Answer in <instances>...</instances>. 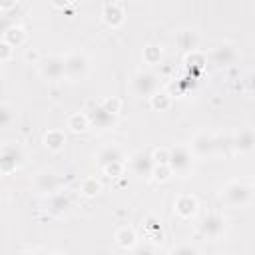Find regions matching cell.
I'll use <instances>...</instances> for the list:
<instances>
[{
	"label": "cell",
	"instance_id": "10",
	"mask_svg": "<svg viewBox=\"0 0 255 255\" xmlns=\"http://www.w3.org/2000/svg\"><path fill=\"white\" fill-rule=\"evenodd\" d=\"M129 167H131V171H133L137 177L149 179V177H153L155 161H153L151 153H147V151H135V153L129 157Z\"/></svg>",
	"mask_w": 255,
	"mask_h": 255
},
{
	"label": "cell",
	"instance_id": "30",
	"mask_svg": "<svg viewBox=\"0 0 255 255\" xmlns=\"http://www.w3.org/2000/svg\"><path fill=\"white\" fill-rule=\"evenodd\" d=\"M14 46H10L8 42H4L2 40V44H0V62H10L12 60V56H14Z\"/></svg>",
	"mask_w": 255,
	"mask_h": 255
},
{
	"label": "cell",
	"instance_id": "37",
	"mask_svg": "<svg viewBox=\"0 0 255 255\" xmlns=\"http://www.w3.org/2000/svg\"><path fill=\"white\" fill-rule=\"evenodd\" d=\"M122 2H129V0H122Z\"/></svg>",
	"mask_w": 255,
	"mask_h": 255
},
{
	"label": "cell",
	"instance_id": "13",
	"mask_svg": "<svg viewBox=\"0 0 255 255\" xmlns=\"http://www.w3.org/2000/svg\"><path fill=\"white\" fill-rule=\"evenodd\" d=\"M231 147L237 153H251L255 151V131L251 128H239L231 137Z\"/></svg>",
	"mask_w": 255,
	"mask_h": 255
},
{
	"label": "cell",
	"instance_id": "35",
	"mask_svg": "<svg viewBox=\"0 0 255 255\" xmlns=\"http://www.w3.org/2000/svg\"><path fill=\"white\" fill-rule=\"evenodd\" d=\"M16 6H18V0H0V10H2L4 14L12 12Z\"/></svg>",
	"mask_w": 255,
	"mask_h": 255
},
{
	"label": "cell",
	"instance_id": "29",
	"mask_svg": "<svg viewBox=\"0 0 255 255\" xmlns=\"http://www.w3.org/2000/svg\"><path fill=\"white\" fill-rule=\"evenodd\" d=\"M151 157L155 161V165H161V163H167L169 161V147H157L151 151Z\"/></svg>",
	"mask_w": 255,
	"mask_h": 255
},
{
	"label": "cell",
	"instance_id": "15",
	"mask_svg": "<svg viewBox=\"0 0 255 255\" xmlns=\"http://www.w3.org/2000/svg\"><path fill=\"white\" fill-rule=\"evenodd\" d=\"M118 161H124V149L120 145L108 143V145H104L98 151V165H100V169L108 167L110 163H118Z\"/></svg>",
	"mask_w": 255,
	"mask_h": 255
},
{
	"label": "cell",
	"instance_id": "5",
	"mask_svg": "<svg viewBox=\"0 0 255 255\" xmlns=\"http://www.w3.org/2000/svg\"><path fill=\"white\" fill-rule=\"evenodd\" d=\"M22 163H24V151H22V147L18 143L16 145L6 143L0 149V171H2V175L14 173Z\"/></svg>",
	"mask_w": 255,
	"mask_h": 255
},
{
	"label": "cell",
	"instance_id": "3",
	"mask_svg": "<svg viewBox=\"0 0 255 255\" xmlns=\"http://www.w3.org/2000/svg\"><path fill=\"white\" fill-rule=\"evenodd\" d=\"M169 167L175 175H181L185 177L189 171H191V165H193V153L187 145H173L169 147Z\"/></svg>",
	"mask_w": 255,
	"mask_h": 255
},
{
	"label": "cell",
	"instance_id": "18",
	"mask_svg": "<svg viewBox=\"0 0 255 255\" xmlns=\"http://www.w3.org/2000/svg\"><path fill=\"white\" fill-rule=\"evenodd\" d=\"M26 38H28V34H26V28H22V26H18V24H12V26H4V32H2V40H4V42H8L10 46H14V48H20V46H24V44H26Z\"/></svg>",
	"mask_w": 255,
	"mask_h": 255
},
{
	"label": "cell",
	"instance_id": "8",
	"mask_svg": "<svg viewBox=\"0 0 255 255\" xmlns=\"http://www.w3.org/2000/svg\"><path fill=\"white\" fill-rule=\"evenodd\" d=\"M215 147H217V139H215L213 135L205 133V131L195 133V135L191 137V141H189V149H191L193 157H199V159L213 155Z\"/></svg>",
	"mask_w": 255,
	"mask_h": 255
},
{
	"label": "cell",
	"instance_id": "14",
	"mask_svg": "<svg viewBox=\"0 0 255 255\" xmlns=\"http://www.w3.org/2000/svg\"><path fill=\"white\" fill-rule=\"evenodd\" d=\"M102 20L106 22V26L110 28H120L126 20V12L118 2H108L102 10Z\"/></svg>",
	"mask_w": 255,
	"mask_h": 255
},
{
	"label": "cell",
	"instance_id": "21",
	"mask_svg": "<svg viewBox=\"0 0 255 255\" xmlns=\"http://www.w3.org/2000/svg\"><path fill=\"white\" fill-rule=\"evenodd\" d=\"M66 128H68L72 133H84V131H88L92 126H90V120H88L86 112H76V114H70V116H68Z\"/></svg>",
	"mask_w": 255,
	"mask_h": 255
},
{
	"label": "cell",
	"instance_id": "32",
	"mask_svg": "<svg viewBox=\"0 0 255 255\" xmlns=\"http://www.w3.org/2000/svg\"><path fill=\"white\" fill-rule=\"evenodd\" d=\"M104 173L110 175V177H120V175H124V161L110 163L108 167H104Z\"/></svg>",
	"mask_w": 255,
	"mask_h": 255
},
{
	"label": "cell",
	"instance_id": "24",
	"mask_svg": "<svg viewBox=\"0 0 255 255\" xmlns=\"http://www.w3.org/2000/svg\"><path fill=\"white\" fill-rule=\"evenodd\" d=\"M143 229H145V235L149 241H161L163 233H161V225H159V219L155 215H147L145 221H143Z\"/></svg>",
	"mask_w": 255,
	"mask_h": 255
},
{
	"label": "cell",
	"instance_id": "6",
	"mask_svg": "<svg viewBox=\"0 0 255 255\" xmlns=\"http://www.w3.org/2000/svg\"><path fill=\"white\" fill-rule=\"evenodd\" d=\"M131 88L137 96H143V98H149L153 96L157 90H159V76L153 74V72H137L131 80Z\"/></svg>",
	"mask_w": 255,
	"mask_h": 255
},
{
	"label": "cell",
	"instance_id": "12",
	"mask_svg": "<svg viewBox=\"0 0 255 255\" xmlns=\"http://www.w3.org/2000/svg\"><path fill=\"white\" fill-rule=\"evenodd\" d=\"M225 231V219L219 213H207L199 221V233L205 239H219Z\"/></svg>",
	"mask_w": 255,
	"mask_h": 255
},
{
	"label": "cell",
	"instance_id": "20",
	"mask_svg": "<svg viewBox=\"0 0 255 255\" xmlns=\"http://www.w3.org/2000/svg\"><path fill=\"white\" fill-rule=\"evenodd\" d=\"M46 209H48V213H52V215H64L68 209H70V199H68V195H64V193H52L50 197H48V201H46Z\"/></svg>",
	"mask_w": 255,
	"mask_h": 255
},
{
	"label": "cell",
	"instance_id": "31",
	"mask_svg": "<svg viewBox=\"0 0 255 255\" xmlns=\"http://www.w3.org/2000/svg\"><path fill=\"white\" fill-rule=\"evenodd\" d=\"M102 104H104V108H106L108 112H112V114H116V116H118V112H120V108H122V102H120V98H116V96L106 98Z\"/></svg>",
	"mask_w": 255,
	"mask_h": 255
},
{
	"label": "cell",
	"instance_id": "26",
	"mask_svg": "<svg viewBox=\"0 0 255 255\" xmlns=\"http://www.w3.org/2000/svg\"><path fill=\"white\" fill-rule=\"evenodd\" d=\"M80 191H82L84 195H88V197H94V195H98V193L102 191V183H100L96 177H86V179L82 181Z\"/></svg>",
	"mask_w": 255,
	"mask_h": 255
},
{
	"label": "cell",
	"instance_id": "2",
	"mask_svg": "<svg viewBox=\"0 0 255 255\" xmlns=\"http://www.w3.org/2000/svg\"><path fill=\"white\" fill-rule=\"evenodd\" d=\"M251 185L245 183V181H239V179H233L229 181L223 189H221V197L227 205L231 207H243L251 201Z\"/></svg>",
	"mask_w": 255,
	"mask_h": 255
},
{
	"label": "cell",
	"instance_id": "25",
	"mask_svg": "<svg viewBox=\"0 0 255 255\" xmlns=\"http://www.w3.org/2000/svg\"><path fill=\"white\" fill-rule=\"evenodd\" d=\"M16 122V108L8 102L0 104V126L2 128H10Z\"/></svg>",
	"mask_w": 255,
	"mask_h": 255
},
{
	"label": "cell",
	"instance_id": "19",
	"mask_svg": "<svg viewBox=\"0 0 255 255\" xmlns=\"http://www.w3.org/2000/svg\"><path fill=\"white\" fill-rule=\"evenodd\" d=\"M116 243L122 247V249H128V251H133L137 247V233L133 231V227L129 225H124L116 231Z\"/></svg>",
	"mask_w": 255,
	"mask_h": 255
},
{
	"label": "cell",
	"instance_id": "11",
	"mask_svg": "<svg viewBox=\"0 0 255 255\" xmlns=\"http://www.w3.org/2000/svg\"><path fill=\"white\" fill-rule=\"evenodd\" d=\"M62 185V177L54 171V169H42L36 179H34V187L38 193H44V195H52L60 189Z\"/></svg>",
	"mask_w": 255,
	"mask_h": 255
},
{
	"label": "cell",
	"instance_id": "1",
	"mask_svg": "<svg viewBox=\"0 0 255 255\" xmlns=\"http://www.w3.org/2000/svg\"><path fill=\"white\" fill-rule=\"evenodd\" d=\"M64 72H66V80H70V82L84 80L90 72L88 56L84 52H68L64 56Z\"/></svg>",
	"mask_w": 255,
	"mask_h": 255
},
{
	"label": "cell",
	"instance_id": "7",
	"mask_svg": "<svg viewBox=\"0 0 255 255\" xmlns=\"http://www.w3.org/2000/svg\"><path fill=\"white\" fill-rule=\"evenodd\" d=\"M38 68H40V74L48 82H60L62 78H66L64 58L62 56H46V58H40Z\"/></svg>",
	"mask_w": 255,
	"mask_h": 255
},
{
	"label": "cell",
	"instance_id": "33",
	"mask_svg": "<svg viewBox=\"0 0 255 255\" xmlns=\"http://www.w3.org/2000/svg\"><path fill=\"white\" fill-rule=\"evenodd\" d=\"M169 253H173V255H181V253H199V249L197 247H193V245H175V247H171L169 249Z\"/></svg>",
	"mask_w": 255,
	"mask_h": 255
},
{
	"label": "cell",
	"instance_id": "36",
	"mask_svg": "<svg viewBox=\"0 0 255 255\" xmlns=\"http://www.w3.org/2000/svg\"><path fill=\"white\" fill-rule=\"evenodd\" d=\"M50 2H52L54 8H58V10H66L74 0H50Z\"/></svg>",
	"mask_w": 255,
	"mask_h": 255
},
{
	"label": "cell",
	"instance_id": "27",
	"mask_svg": "<svg viewBox=\"0 0 255 255\" xmlns=\"http://www.w3.org/2000/svg\"><path fill=\"white\" fill-rule=\"evenodd\" d=\"M143 62L145 64H159L161 62V48L159 46H145L143 48Z\"/></svg>",
	"mask_w": 255,
	"mask_h": 255
},
{
	"label": "cell",
	"instance_id": "23",
	"mask_svg": "<svg viewBox=\"0 0 255 255\" xmlns=\"http://www.w3.org/2000/svg\"><path fill=\"white\" fill-rule=\"evenodd\" d=\"M149 106L155 112H167L171 108V96L165 90H157L153 96H149Z\"/></svg>",
	"mask_w": 255,
	"mask_h": 255
},
{
	"label": "cell",
	"instance_id": "22",
	"mask_svg": "<svg viewBox=\"0 0 255 255\" xmlns=\"http://www.w3.org/2000/svg\"><path fill=\"white\" fill-rule=\"evenodd\" d=\"M44 147L46 149H50V151H60V149H64V145H66V135H64V131L62 129H48L46 133H44Z\"/></svg>",
	"mask_w": 255,
	"mask_h": 255
},
{
	"label": "cell",
	"instance_id": "16",
	"mask_svg": "<svg viewBox=\"0 0 255 255\" xmlns=\"http://www.w3.org/2000/svg\"><path fill=\"white\" fill-rule=\"evenodd\" d=\"M175 44H177V48H179L181 52L193 54V52H197V48H199V36H197L195 30H179V32L175 34Z\"/></svg>",
	"mask_w": 255,
	"mask_h": 255
},
{
	"label": "cell",
	"instance_id": "34",
	"mask_svg": "<svg viewBox=\"0 0 255 255\" xmlns=\"http://www.w3.org/2000/svg\"><path fill=\"white\" fill-rule=\"evenodd\" d=\"M243 84H245V90H247L249 94H253V96H255V70H253V72H249V74L243 78Z\"/></svg>",
	"mask_w": 255,
	"mask_h": 255
},
{
	"label": "cell",
	"instance_id": "4",
	"mask_svg": "<svg viewBox=\"0 0 255 255\" xmlns=\"http://www.w3.org/2000/svg\"><path fill=\"white\" fill-rule=\"evenodd\" d=\"M88 120H90V126L96 128V129H108L116 124V114L108 112L104 108V104H96V102H88L86 108H84Z\"/></svg>",
	"mask_w": 255,
	"mask_h": 255
},
{
	"label": "cell",
	"instance_id": "28",
	"mask_svg": "<svg viewBox=\"0 0 255 255\" xmlns=\"http://www.w3.org/2000/svg\"><path fill=\"white\" fill-rule=\"evenodd\" d=\"M171 175H173V171H171L169 163H161V165H155V169H153V177H155L157 181H167Z\"/></svg>",
	"mask_w": 255,
	"mask_h": 255
},
{
	"label": "cell",
	"instance_id": "9",
	"mask_svg": "<svg viewBox=\"0 0 255 255\" xmlns=\"http://www.w3.org/2000/svg\"><path fill=\"white\" fill-rule=\"evenodd\" d=\"M209 60L217 68H229L239 60V52L231 44H219L209 52Z\"/></svg>",
	"mask_w": 255,
	"mask_h": 255
},
{
	"label": "cell",
	"instance_id": "17",
	"mask_svg": "<svg viewBox=\"0 0 255 255\" xmlns=\"http://www.w3.org/2000/svg\"><path fill=\"white\" fill-rule=\"evenodd\" d=\"M197 207L199 205H197V199L193 195H179L173 203V209L181 219H191L197 213Z\"/></svg>",
	"mask_w": 255,
	"mask_h": 255
}]
</instances>
